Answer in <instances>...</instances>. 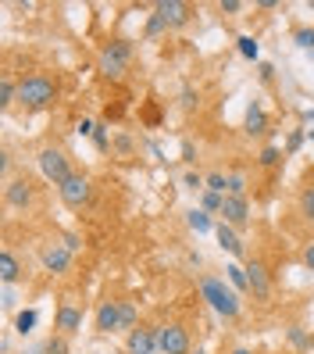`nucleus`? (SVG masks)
Listing matches in <instances>:
<instances>
[{
	"label": "nucleus",
	"mask_w": 314,
	"mask_h": 354,
	"mask_svg": "<svg viewBox=\"0 0 314 354\" xmlns=\"http://www.w3.org/2000/svg\"><path fill=\"white\" fill-rule=\"evenodd\" d=\"M133 61V44L129 39H111V44L100 47V57H97V68L108 75V79H118Z\"/></svg>",
	"instance_id": "nucleus-3"
},
{
	"label": "nucleus",
	"mask_w": 314,
	"mask_h": 354,
	"mask_svg": "<svg viewBox=\"0 0 314 354\" xmlns=\"http://www.w3.org/2000/svg\"><path fill=\"white\" fill-rule=\"evenodd\" d=\"M36 322H39V311L36 308H22L14 315V333H18V337H29V333L36 329Z\"/></svg>",
	"instance_id": "nucleus-21"
},
{
	"label": "nucleus",
	"mask_w": 314,
	"mask_h": 354,
	"mask_svg": "<svg viewBox=\"0 0 314 354\" xmlns=\"http://www.w3.org/2000/svg\"><path fill=\"white\" fill-rule=\"evenodd\" d=\"M261 82H271V79H275V65H268V61H261Z\"/></svg>",
	"instance_id": "nucleus-39"
},
{
	"label": "nucleus",
	"mask_w": 314,
	"mask_h": 354,
	"mask_svg": "<svg viewBox=\"0 0 314 354\" xmlns=\"http://www.w3.org/2000/svg\"><path fill=\"white\" fill-rule=\"evenodd\" d=\"M207 190L228 194V176H225V172H207Z\"/></svg>",
	"instance_id": "nucleus-30"
},
{
	"label": "nucleus",
	"mask_w": 314,
	"mask_h": 354,
	"mask_svg": "<svg viewBox=\"0 0 314 354\" xmlns=\"http://www.w3.org/2000/svg\"><path fill=\"white\" fill-rule=\"evenodd\" d=\"M307 136H311V140H314V129H307Z\"/></svg>",
	"instance_id": "nucleus-48"
},
{
	"label": "nucleus",
	"mask_w": 314,
	"mask_h": 354,
	"mask_svg": "<svg viewBox=\"0 0 314 354\" xmlns=\"http://www.w3.org/2000/svg\"><path fill=\"white\" fill-rule=\"evenodd\" d=\"M304 140H307V129H293V133L286 136V154H297V151L304 147Z\"/></svg>",
	"instance_id": "nucleus-31"
},
{
	"label": "nucleus",
	"mask_w": 314,
	"mask_h": 354,
	"mask_svg": "<svg viewBox=\"0 0 314 354\" xmlns=\"http://www.w3.org/2000/svg\"><path fill=\"white\" fill-rule=\"evenodd\" d=\"M236 50H239L246 61H257V57H261V44H257L254 36H239V39H236Z\"/></svg>",
	"instance_id": "nucleus-26"
},
{
	"label": "nucleus",
	"mask_w": 314,
	"mask_h": 354,
	"mask_svg": "<svg viewBox=\"0 0 314 354\" xmlns=\"http://www.w3.org/2000/svg\"><path fill=\"white\" fill-rule=\"evenodd\" d=\"M18 279H22V265H18V258L4 247V251H0V283H4V286H14Z\"/></svg>",
	"instance_id": "nucleus-17"
},
{
	"label": "nucleus",
	"mask_w": 314,
	"mask_h": 354,
	"mask_svg": "<svg viewBox=\"0 0 314 354\" xmlns=\"http://www.w3.org/2000/svg\"><path fill=\"white\" fill-rule=\"evenodd\" d=\"M111 151H115L118 158H133V154H136V143H133V136H129V133H115Z\"/></svg>",
	"instance_id": "nucleus-22"
},
{
	"label": "nucleus",
	"mask_w": 314,
	"mask_h": 354,
	"mask_svg": "<svg viewBox=\"0 0 314 354\" xmlns=\"http://www.w3.org/2000/svg\"><path fill=\"white\" fill-rule=\"evenodd\" d=\"M215 240H218V247H222L225 254H233V258H243V254H246L243 236H239L228 222H218V225H215Z\"/></svg>",
	"instance_id": "nucleus-15"
},
{
	"label": "nucleus",
	"mask_w": 314,
	"mask_h": 354,
	"mask_svg": "<svg viewBox=\"0 0 314 354\" xmlns=\"http://www.w3.org/2000/svg\"><path fill=\"white\" fill-rule=\"evenodd\" d=\"M228 194H233V197H246V176L243 172L228 176Z\"/></svg>",
	"instance_id": "nucleus-33"
},
{
	"label": "nucleus",
	"mask_w": 314,
	"mask_h": 354,
	"mask_svg": "<svg viewBox=\"0 0 314 354\" xmlns=\"http://www.w3.org/2000/svg\"><path fill=\"white\" fill-rule=\"evenodd\" d=\"M79 329H82V311L75 304H61L54 315V333L57 337H75Z\"/></svg>",
	"instance_id": "nucleus-14"
},
{
	"label": "nucleus",
	"mask_w": 314,
	"mask_h": 354,
	"mask_svg": "<svg viewBox=\"0 0 314 354\" xmlns=\"http://www.w3.org/2000/svg\"><path fill=\"white\" fill-rule=\"evenodd\" d=\"M18 100V82H11V79H4V82H0V108H11V104Z\"/></svg>",
	"instance_id": "nucleus-29"
},
{
	"label": "nucleus",
	"mask_w": 314,
	"mask_h": 354,
	"mask_svg": "<svg viewBox=\"0 0 314 354\" xmlns=\"http://www.w3.org/2000/svg\"><path fill=\"white\" fill-rule=\"evenodd\" d=\"M4 201H8V207H14V212H26V207L36 201V186H32V179H11L8 186H4Z\"/></svg>",
	"instance_id": "nucleus-8"
},
{
	"label": "nucleus",
	"mask_w": 314,
	"mask_h": 354,
	"mask_svg": "<svg viewBox=\"0 0 314 354\" xmlns=\"http://www.w3.org/2000/svg\"><path fill=\"white\" fill-rule=\"evenodd\" d=\"M136 322H139L136 304H133V301H121V329H125V333H133V329H136Z\"/></svg>",
	"instance_id": "nucleus-27"
},
{
	"label": "nucleus",
	"mask_w": 314,
	"mask_h": 354,
	"mask_svg": "<svg viewBox=\"0 0 314 354\" xmlns=\"http://www.w3.org/2000/svg\"><path fill=\"white\" fill-rule=\"evenodd\" d=\"M311 100H314V97H311Z\"/></svg>",
	"instance_id": "nucleus-50"
},
{
	"label": "nucleus",
	"mask_w": 314,
	"mask_h": 354,
	"mask_svg": "<svg viewBox=\"0 0 314 354\" xmlns=\"http://www.w3.org/2000/svg\"><path fill=\"white\" fill-rule=\"evenodd\" d=\"M186 222H190V229L193 233H215V218L204 212V207H190V212H186Z\"/></svg>",
	"instance_id": "nucleus-18"
},
{
	"label": "nucleus",
	"mask_w": 314,
	"mask_h": 354,
	"mask_svg": "<svg viewBox=\"0 0 314 354\" xmlns=\"http://www.w3.org/2000/svg\"><path fill=\"white\" fill-rule=\"evenodd\" d=\"M43 351L47 354H68V337H57V333H54V337L43 344Z\"/></svg>",
	"instance_id": "nucleus-35"
},
{
	"label": "nucleus",
	"mask_w": 314,
	"mask_h": 354,
	"mask_svg": "<svg viewBox=\"0 0 314 354\" xmlns=\"http://www.w3.org/2000/svg\"><path fill=\"white\" fill-rule=\"evenodd\" d=\"M304 118H307V122H314V108H307V111H304Z\"/></svg>",
	"instance_id": "nucleus-47"
},
{
	"label": "nucleus",
	"mask_w": 314,
	"mask_h": 354,
	"mask_svg": "<svg viewBox=\"0 0 314 354\" xmlns=\"http://www.w3.org/2000/svg\"><path fill=\"white\" fill-rule=\"evenodd\" d=\"M304 265L314 272V243H307V251H304Z\"/></svg>",
	"instance_id": "nucleus-44"
},
{
	"label": "nucleus",
	"mask_w": 314,
	"mask_h": 354,
	"mask_svg": "<svg viewBox=\"0 0 314 354\" xmlns=\"http://www.w3.org/2000/svg\"><path fill=\"white\" fill-rule=\"evenodd\" d=\"M182 161H186V165H193V161H197V151H193V143H190V140L182 143Z\"/></svg>",
	"instance_id": "nucleus-40"
},
{
	"label": "nucleus",
	"mask_w": 314,
	"mask_h": 354,
	"mask_svg": "<svg viewBox=\"0 0 314 354\" xmlns=\"http://www.w3.org/2000/svg\"><path fill=\"white\" fill-rule=\"evenodd\" d=\"M26 354H47V351H43V347H29Z\"/></svg>",
	"instance_id": "nucleus-46"
},
{
	"label": "nucleus",
	"mask_w": 314,
	"mask_h": 354,
	"mask_svg": "<svg viewBox=\"0 0 314 354\" xmlns=\"http://www.w3.org/2000/svg\"><path fill=\"white\" fill-rule=\"evenodd\" d=\"M222 222H228L233 229H246V225H250V201H246V197H233V194H225V204H222Z\"/></svg>",
	"instance_id": "nucleus-11"
},
{
	"label": "nucleus",
	"mask_w": 314,
	"mask_h": 354,
	"mask_svg": "<svg viewBox=\"0 0 314 354\" xmlns=\"http://www.w3.org/2000/svg\"><path fill=\"white\" fill-rule=\"evenodd\" d=\"M90 140L97 143V151H111V140H115V136H108V126H97Z\"/></svg>",
	"instance_id": "nucleus-34"
},
{
	"label": "nucleus",
	"mask_w": 314,
	"mask_h": 354,
	"mask_svg": "<svg viewBox=\"0 0 314 354\" xmlns=\"http://www.w3.org/2000/svg\"><path fill=\"white\" fill-rule=\"evenodd\" d=\"M218 11H222V15H236V11H243V0H222Z\"/></svg>",
	"instance_id": "nucleus-37"
},
{
	"label": "nucleus",
	"mask_w": 314,
	"mask_h": 354,
	"mask_svg": "<svg viewBox=\"0 0 314 354\" xmlns=\"http://www.w3.org/2000/svg\"><path fill=\"white\" fill-rule=\"evenodd\" d=\"M154 11L164 18V26H168V29H182V26H190V18H193V8L182 4V0H161Z\"/></svg>",
	"instance_id": "nucleus-12"
},
{
	"label": "nucleus",
	"mask_w": 314,
	"mask_h": 354,
	"mask_svg": "<svg viewBox=\"0 0 314 354\" xmlns=\"http://www.w3.org/2000/svg\"><path fill=\"white\" fill-rule=\"evenodd\" d=\"M286 158V151L282 147H275V143H268V147L257 154V165H261V169H275V165Z\"/></svg>",
	"instance_id": "nucleus-23"
},
{
	"label": "nucleus",
	"mask_w": 314,
	"mask_h": 354,
	"mask_svg": "<svg viewBox=\"0 0 314 354\" xmlns=\"http://www.w3.org/2000/svg\"><path fill=\"white\" fill-rule=\"evenodd\" d=\"M243 133H246V136H264V133H268V111H264V104H261V100H254V104L246 108Z\"/></svg>",
	"instance_id": "nucleus-16"
},
{
	"label": "nucleus",
	"mask_w": 314,
	"mask_h": 354,
	"mask_svg": "<svg viewBox=\"0 0 314 354\" xmlns=\"http://www.w3.org/2000/svg\"><path fill=\"white\" fill-rule=\"evenodd\" d=\"M61 243H65V247H68V251H72V254H75V251H79V247H82L75 233H65V236H61Z\"/></svg>",
	"instance_id": "nucleus-41"
},
{
	"label": "nucleus",
	"mask_w": 314,
	"mask_h": 354,
	"mask_svg": "<svg viewBox=\"0 0 314 354\" xmlns=\"http://www.w3.org/2000/svg\"><path fill=\"white\" fill-rule=\"evenodd\" d=\"M0 304H4V311H14V290L11 286H4V301Z\"/></svg>",
	"instance_id": "nucleus-43"
},
{
	"label": "nucleus",
	"mask_w": 314,
	"mask_h": 354,
	"mask_svg": "<svg viewBox=\"0 0 314 354\" xmlns=\"http://www.w3.org/2000/svg\"><path fill=\"white\" fill-rule=\"evenodd\" d=\"M157 351H161V354H193L190 329H186L182 322H164V326H157Z\"/></svg>",
	"instance_id": "nucleus-4"
},
{
	"label": "nucleus",
	"mask_w": 314,
	"mask_h": 354,
	"mask_svg": "<svg viewBox=\"0 0 314 354\" xmlns=\"http://www.w3.org/2000/svg\"><path fill=\"white\" fill-rule=\"evenodd\" d=\"M228 354H254V351H250V347H233Z\"/></svg>",
	"instance_id": "nucleus-45"
},
{
	"label": "nucleus",
	"mask_w": 314,
	"mask_h": 354,
	"mask_svg": "<svg viewBox=\"0 0 314 354\" xmlns=\"http://www.w3.org/2000/svg\"><path fill=\"white\" fill-rule=\"evenodd\" d=\"M225 279L236 294H250V279H246V265H225Z\"/></svg>",
	"instance_id": "nucleus-19"
},
{
	"label": "nucleus",
	"mask_w": 314,
	"mask_h": 354,
	"mask_svg": "<svg viewBox=\"0 0 314 354\" xmlns=\"http://www.w3.org/2000/svg\"><path fill=\"white\" fill-rule=\"evenodd\" d=\"M157 351V326H136L125 337V354H154Z\"/></svg>",
	"instance_id": "nucleus-10"
},
{
	"label": "nucleus",
	"mask_w": 314,
	"mask_h": 354,
	"mask_svg": "<svg viewBox=\"0 0 314 354\" xmlns=\"http://www.w3.org/2000/svg\"><path fill=\"white\" fill-rule=\"evenodd\" d=\"M182 186H186V190H207V176H200V172H186L182 176Z\"/></svg>",
	"instance_id": "nucleus-32"
},
{
	"label": "nucleus",
	"mask_w": 314,
	"mask_h": 354,
	"mask_svg": "<svg viewBox=\"0 0 314 354\" xmlns=\"http://www.w3.org/2000/svg\"><path fill=\"white\" fill-rule=\"evenodd\" d=\"M300 212H304V215L314 222V190H307V194L300 197Z\"/></svg>",
	"instance_id": "nucleus-36"
},
{
	"label": "nucleus",
	"mask_w": 314,
	"mask_h": 354,
	"mask_svg": "<svg viewBox=\"0 0 314 354\" xmlns=\"http://www.w3.org/2000/svg\"><path fill=\"white\" fill-rule=\"evenodd\" d=\"M246 279H250V294H254L257 301H271V276L257 258L246 261Z\"/></svg>",
	"instance_id": "nucleus-13"
},
{
	"label": "nucleus",
	"mask_w": 314,
	"mask_h": 354,
	"mask_svg": "<svg viewBox=\"0 0 314 354\" xmlns=\"http://www.w3.org/2000/svg\"><path fill=\"white\" fill-rule=\"evenodd\" d=\"M57 197L65 201L68 207H82V204H90V197H93V186H90V179L82 176V172H75L68 183H61V186H57Z\"/></svg>",
	"instance_id": "nucleus-7"
},
{
	"label": "nucleus",
	"mask_w": 314,
	"mask_h": 354,
	"mask_svg": "<svg viewBox=\"0 0 314 354\" xmlns=\"http://www.w3.org/2000/svg\"><path fill=\"white\" fill-rule=\"evenodd\" d=\"M39 265H43V272H50V276H68L72 272V251L65 243H47L43 251H39Z\"/></svg>",
	"instance_id": "nucleus-6"
},
{
	"label": "nucleus",
	"mask_w": 314,
	"mask_h": 354,
	"mask_svg": "<svg viewBox=\"0 0 314 354\" xmlns=\"http://www.w3.org/2000/svg\"><path fill=\"white\" fill-rule=\"evenodd\" d=\"M97 333H121V301H100L97 304V315H93Z\"/></svg>",
	"instance_id": "nucleus-9"
},
{
	"label": "nucleus",
	"mask_w": 314,
	"mask_h": 354,
	"mask_svg": "<svg viewBox=\"0 0 314 354\" xmlns=\"http://www.w3.org/2000/svg\"><path fill=\"white\" fill-rule=\"evenodd\" d=\"M39 172L47 176V183H54V186H61V183H68L75 172H72V161H68V154L61 151V147H43L39 151Z\"/></svg>",
	"instance_id": "nucleus-5"
},
{
	"label": "nucleus",
	"mask_w": 314,
	"mask_h": 354,
	"mask_svg": "<svg viewBox=\"0 0 314 354\" xmlns=\"http://www.w3.org/2000/svg\"><path fill=\"white\" fill-rule=\"evenodd\" d=\"M164 32H168V26H164V18L154 11L150 18H146V29H143V36H146V39H157V36H164Z\"/></svg>",
	"instance_id": "nucleus-28"
},
{
	"label": "nucleus",
	"mask_w": 314,
	"mask_h": 354,
	"mask_svg": "<svg viewBox=\"0 0 314 354\" xmlns=\"http://www.w3.org/2000/svg\"><path fill=\"white\" fill-rule=\"evenodd\" d=\"M193 354H207V351H193Z\"/></svg>",
	"instance_id": "nucleus-49"
},
{
	"label": "nucleus",
	"mask_w": 314,
	"mask_h": 354,
	"mask_svg": "<svg viewBox=\"0 0 314 354\" xmlns=\"http://www.w3.org/2000/svg\"><path fill=\"white\" fill-rule=\"evenodd\" d=\"M200 297L207 301V308L222 319H239L243 315V301L233 286L218 276H200Z\"/></svg>",
	"instance_id": "nucleus-1"
},
{
	"label": "nucleus",
	"mask_w": 314,
	"mask_h": 354,
	"mask_svg": "<svg viewBox=\"0 0 314 354\" xmlns=\"http://www.w3.org/2000/svg\"><path fill=\"white\" fill-rule=\"evenodd\" d=\"M222 204H225V194H215V190H204L200 194V207L207 215H222Z\"/></svg>",
	"instance_id": "nucleus-24"
},
{
	"label": "nucleus",
	"mask_w": 314,
	"mask_h": 354,
	"mask_svg": "<svg viewBox=\"0 0 314 354\" xmlns=\"http://www.w3.org/2000/svg\"><path fill=\"white\" fill-rule=\"evenodd\" d=\"M18 100L26 104V108L39 111V108H47V104L57 100V82L43 72H32L26 79H18Z\"/></svg>",
	"instance_id": "nucleus-2"
},
{
	"label": "nucleus",
	"mask_w": 314,
	"mask_h": 354,
	"mask_svg": "<svg viewBox=\"0 0 314 354\" xmlns=\"http://www.w3.org/2000/svg\"><path fill=\"white\" fill-rule=\"evenodd\" d=\"M93 129H97V122H90V118L79 122V136H93Z\"/></svg>",
	"instance_id": "nucleus-42"
},
{
	"label": "nucleus",
	"mask_w": 314,
	"mask_h": 354,
	"mask_svg": "<svg viewBox=\"0 0 314 354\" xmlns=\"http://www.w3.org/2000/svg\"><path fill=\"white\" fill-rule=\"evenodd\" d=\"M286 340H289V347H293V351H300V354L314 347V337H311V333H307L304 326H289V329H286Z\"/></svg>",
	"instance_id": "nucleus-20"
},
{
	"label": "nucleus",
	"mask_w": 314,
	"mask_h": 354,
	"mask_svg": "<svg viewBox=\"0 0 314 354\" xmlns=\"http://www.w3.org/2000/svg\"><path fill=\"white\" fill-rule=\"evenodd\" d=\"M293 44H297L300 50H307V54H314V29L311 26H297L293 29Z\"/></svg>",
	"instance_id": "nucleus-25"
},
{
	"label": "nucleus",
	"mask_w": 314,
	"mask_h": 354,
	"mask_svg": "<svg viewBox=\"0 0 314 354\" xmlns=\"http://www.w3.org/2000/svg\"><path fill=\"white\" fill-rule=\"evenodd\" d=\"M179 104H182V108H197V90L186 86V90L179 93Z\"/></svg>",
	"instance_id": "nucleus-38"
}]
</instances>
